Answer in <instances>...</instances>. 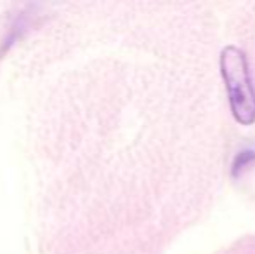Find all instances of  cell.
Here are the masks:
<instances>
[{"mask_svg":"<svg viewBox=\"0 0 255 254\" xmlns=\"http://www.w3.org/2000/svg\"><path fill=\"white\" fill-rule=\"evenodd\" d=\"M221 71L228 87L233 115L238 122L249 126L255 120V89L245 52L235 45L222 49Z\"/></svg>","mask_w":255,"mask_h":254,"instance_id":"1","label":"cell"}]
</instances>
